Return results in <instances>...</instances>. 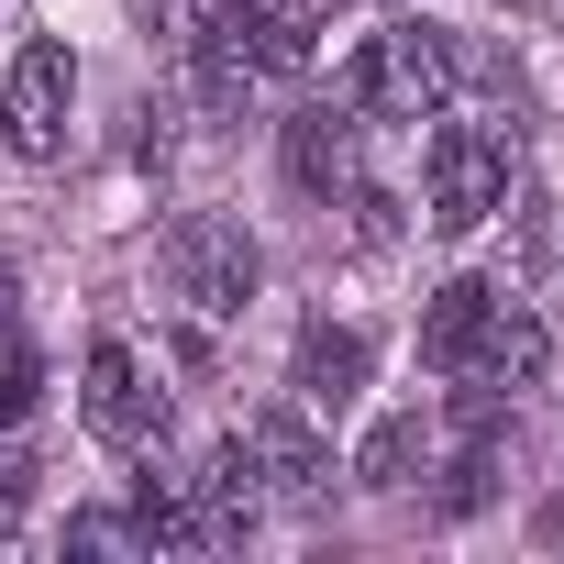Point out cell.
I'll list each match as a JSON object with an SVG mask.
<instances>
[{
    "instance_id": "obj_1",
    "label": "cell",
    "mask_w": 564,
    "mask_h": 564,
    "mask_svg": "<svg viewBox=\"0 0 564 564\" xmlns=\"http://www.w3.org/2000/svg\"><path fill=\"white\" fill-rule=\"evenodd\" d=\"M421 366L432 377H476V388H531L553 366V333H542V300L498 289V276H454L421 311Z\"/></svg>"
},
{
    "instance_id": "obj_2",
    "label": "cell",
    "mask_w": 564,
    "mask_h": 564,
    "mask_svg": "<svg viewBox=\"0 0 564 564\" xmlns=\"http://www.w3.org/2000/svg\"><path fill=\"white\" fill-rule=\"evenodd\" d=\"M311 67V12H265V0H210L188 34V78L210 111H243Z\"/></svg>"
},
{
    "instance_id": "obj_3",
    "label": "cell",
    "mask_w": 564,
    "mask_h": 564,
    "mask_svg": "<svg viewBox=\"0 0 564 564\" xmlns=\"http://www.w3.org/2000/svg\"><path fill=\"white\" fill-rule=\"evenodd\" d=\"M454 78H465L454 34H432V23H388V34H366V45H355L344 100H355L366 122H443Z\"/></svg>"
},
{
    "instance_id": "obj_4",
    "label": "cell",
    "mask_w": 564,
    "mask_h": 564,
    "mask_svg": "<svg viewBox=\"0 0 564 564\" xmlns=\"http://www.w3.org/2000/svg\"><path fill=\"white\" fill-rule=\"evenodd\" d=\"M166 289H177L199 322H232V311L265 289V254H254V232H243V221L188 210V221L166 232Z\"/></svg>"
},
{
    "instance_id": "obj_5",
    "label": "cell",
    "mask_w": 564,
    "mask_h": 564,
    "mask_svg": "<svg viewBox=\"0 0 564 564\" xmlns=\"http://www.w3.org/2000/svg\"><path fill=\"white\" fill-rule=\"evenodd\" d=\"M432 232H476L509 210V133L498 122H443L432 133V188H421Z\"/></svg>"
},
{
    "instance_id": "obj_6",
    "label": "cell",
    "mask_w": 564,
    "mask_h": 564,
    "mask_svg": "<svg viewBox=\"0 0 564 564\" xmlns=\"http://www.w3.org/2000/svg\"><path fill=\"white\" fill-rule=\"evenodd\" d=\"M78 410H89V432H100L111 454H155V443H166V388L144 377V355H133L122 333L89 344V366H78Z\"/></svg>"
},
{
    "instance_id": "obj_7",
    "label": "cell",
    "mask_w": 564,
    "mask_h": 564,
    "mask_svg": "<svg viewBox=\"0 0 564 564\" xmlns=\"http://www.w3.org/2000/svg\"><path fill=\"white\" fill-rule=\"evenodd\" d=\"M67 100H78V56L45 34L12 56V89H0V144H12L23 166H56L67 155Z\"/></svg>"
},
{
    "instance_id": "obj_8",
    "label": "cell",
    "mask_w": 564,
    "mask_h": 564,
    "mask_svg": "<svg viewBox=\"0 0 564 564\" xmlns=\"http://www.w3.org/2000/svg\"><path fill=\"white\" fill-rule=\"evenodd\" d=\"M243 443H254V487H265L276 509H322V498H333V454H322L311 410H265Z\"/></svg>"
},
{
    "instance_id": "obj_9",
    "label": "cell",
    "mask_w": 564,
    "mask_h": 564,
    "mask_svg": "<svg viewBox=\"0 0 564 564\" xmlns=\"http://www.w3.org/2000/svg\"><path fill=\"white\" fill-rule=\"evenodd\" d=\"M188 509H199V553H232V542L254 531L265 487H254V443H243V432H232V443H210V465L188 476Z\"/></svg>"
},
{
    "instance_id": "obj_10",
    "label": "cell",
    "mask_w": 564,
    "mask_h": 564,
    "mask_svg": "<svg viewBox=\"0 0 564 564\" xmlns=\"http://www.w3.org/2000/svg\"><path fill=\"white\" fill-rule=\"evenodd\" d=\"M289 188H311V199H344L355 188V100H311V111H289Z\"/></svg>"
},
{
    "instance_id": "obj_11",
    "label": "cell",
    "mask_w": 564,
    "mask_h": 564,
    "mask_svg": "<svg viewBox=\"0 0 564 564\" xmlns=\"http://www.w3.org/2000/svg\"><path fill=\"white\" fill-rule=\"evenodd\" d=\"M366 366H377V344H366V333L311 322V333H300V355H289V388H300V410H355V399H366Z\"/></svg>"
},
{
    "instance_id": "obj_12",
    "label": "cell",
    "mask_w": 564,
    "mask_h": 564,
    "mask_svg": "<svg viewBox=\"0 0 564 564\" xmlns=\"http://www.w3.org/2000/svg\"><path fill=\"white\" fill-rule=\"evenodd\" d=\"M421 465H432V421H421V410H388V421L355 443V487H377V498H399Z\"/></svg>"
},
{
    "instance_id": "obj_13",
    "label": "cell",
    "mask_w": 564,
    "mask_h": 564,
    "mask_svg": "<svg viewBox=\"0 0 564 564\" xmlns=\"http://www.w3.org/2000/svg\"><path fill=\"white\" fill-rule=\"evenodd\" d=\"M520 243H531V289H520V300H542V311H553V300H564V210H553L542 188L520 199Z\"/></svg>"
},
{
    "instance_id": "obj_14",
    "label": "cell",
    "mask_w": 564,
    "mask_h": 564,
    "mask_svg": "<svg viewBox=\"0 0 564 564\" xmlns=\"http://www.w3.org/2000/svg\"><path fill=\"white\" fill-rule=\"evenodd\" d=\"M34 399H45V355L34 344H0V432L34 421Z\"/></svg>"
},
{
    "instance_id": "obj_15",
    "label": "cell",
    "mask_w": 564,
    "mask_h": 564,
    "mask_svg": "<svg viewBox=\"0 0 564 564\" xmlns=\"http://www.w3.org/2000/svg\"><path fill=\"white\" fill-rule=\"evenodd\" d=\"M67 542H78V553H122V542H133V520H111V509H78V520H67Z\"/></svg>"
},
{
    "instance_id": "obj_16",
    "label": "cell",
    "mask_w": 564,
    "mask_h": 564,
    "mask_svg": "<svg viewBox=\"0 0 564 564\" xmlns=\"http://www.w3.org/2000/svg\"><path fill=\"white\" fill-rule=\"evenodd\" d=\"M23 487H34V465H23V454H0V509H23Z\"/></svg>"
},
{
    "instance_id": "obj_17",
    "label": "cell",
    "mask_w": 564,
    "mask_h": 564,
    "mask_svg": "<svg viewBox=\"0 0 564 564\" xmlns=\"http://www.w3.org/2000/svg\"><path fill=\"white\" fill-rule=\"evenodd\" d=\"M23 311V276H12V254H0V322H12Z\"/></svg>"
}]
</instances>
